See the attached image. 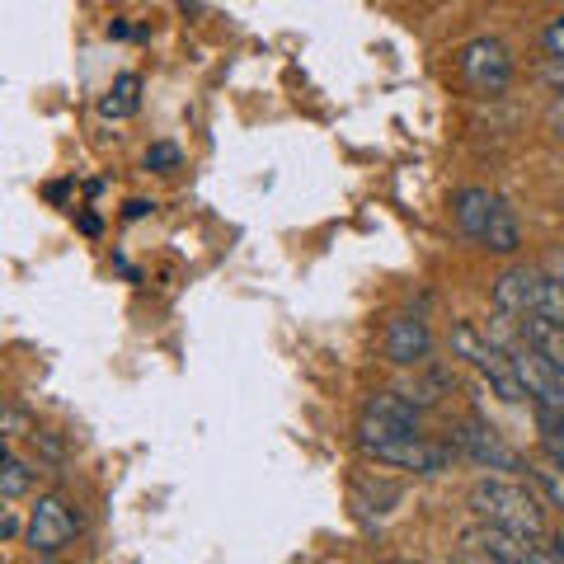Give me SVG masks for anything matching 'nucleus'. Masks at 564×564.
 Wrapping results in <instances>:
<instances>
[{
	"instance_id": "2",
	"label": "nucleus",
	"mask_w": 564,
	"mask_h": 564,
	"mask_svg": "<svg viewBox=\"0 0 564 564\" xmlns=\"http://www.w3.org/2000/svg\"><path fill=\"white\" fill-rule=\"evenodd\" d=\"M452 352L462 362H470L475 372L485 377V386L494 395H499L503 404H518V400H527V391H522V381H518V372H513V358H508V348H499L494 339H485L480 329H475L470 321H462L452 329Z\"/></svg>"
},
{
	"instance_id": "15",
	"label": "nucleus",
	"mask_w": 564,
	"mask_h": 564,
	"mask_svg": "<svg viewBox=\"0 0 564 564\" xmlns=\"http://www.w3.org/2000/svg\"><path fill=\"white\" fill-rule=\"evenodd\" d=\"M137 104H141V76H118L109 85V95L99 99V113L104 118H132Z\"/></svg>"
},
{
	"instance_id": "13",
	"label": "nucleus",
	"mask_w": 564,
	"mask_h": 564,
	"mask_svg": "<svg viewBox=\"0 0 564 564\" xmlns=\"http://www.w3.org/2000/svg\"><path fill=\"white\" fill-rule=\"evenodd\" d=\"M33 485H39V466L24 462L14 447H6V456H0V494L14 503V499H24Z\"/></svg>"
},
{
	"instance_id": "24",
	"label": "nucleus",
	"mask_w": 564,
	"mask_h": 564,
	"mask_svg": "<svg viewBox=\"0 0 564 564\" xmlns=\"http://www.w3.org/2000/svg\"><path fill=\"white\" fill-rule=\"evenodd\" d=\"M151 207H155V203H128V217H147Z\"/></svg>"
},
{
	"instance_id": "16",
	"label": "nucleus",
	"mask_w": 564,
	"mask_h": 564,
	"mask_svg": "<svg viewBox=\"0 0 564 564\" xmlns=\"http://www.w3.org/2000/svg\"><path fill=\"white\" fill-rule=\"evenodd\" d=\"M180 147L174 141H155V147L147 151V170H155V174H170V170H180Z\"/></svg>"
},
{
	"instance_id": "3",
	"label": "nucleus",
	"mask_w": 564,
	"mask_h": 564,
	"mask_svg": "<svg viewBox=\"0 0 564 564\" xmlns=\"http://www.w3.org/2000/svg\"><path fill=\"white\" fill-rule=\"evenodd\" d=\"M80 532V518H76V508H70L62 494H43L39 503L29 508V527H24V545L39 560H52V555H62L70 541H76Z\"/></svg>"
},
{
	"instance_id": "11",
	"label": "nucleus",
	"mask_w": 564,
	"mask_h": 564,
	"mask_svg": "<svg viewBox=\"0 0 564 564\" xmlns=\"http://www.w3.org/2000/svg\"><path fill=\"white\" fill-rule=\"evenodd\" d=\"M518 334H522L527 348H536L541 358L555 367V372H564V325L560 321H545V315H522Z\"/></svg>"
},
{
	"instance_id": "10",
	"label": "nucleus",
	"mask_w": 564,
	"mask_h": 564,
	"mask_svg": "<svg viewBox=\"0 0 564 564\" xmlns=\"http://www.w3.org/2000/svg\"><path fill=\"white\" fill-rule=\"evenodd\" d=\"M462 545H480V551H489L499 564H527V555H532V545L536 541H527V536H513V532H503V527H470V532L462 536Z\"/></svg>"
},
{
	"instance_id": "8",
	"label": "nucleus",
	"mask_w": 564,
	"mask_h": 564,
	"mask_svg": "<svg viewBox=\"0 0 564 564\" xmlns=\"http://www.w3.org/2000/svg\"><path fill=\"white\" fill-rule=\"evenodd\" d=\"M377 462L395 466V470H414V475H437V470H447L452 447H437L429 437H400V443L377 452Z\"/></svg>"
},
{
	"instance_id": "14",
	"label": "nucleus",
	"mask_w": 564,
	"mask_h": 564,
	"mask_svg": "<svg viewBox=\"0 0 564 564\" xmlns=\"http://www.w3.org/2000/svg\"><path fill=\"white\" fill-rule=\"evenodd\" d=\"M480 245L489 254H518V245H522V226L513 217V207L499 203V212H494V221H489V231L480 236Z\"/></svg>"
},
{
	"instance_id": "17",
	"label": "nucleus",
	"mask_w": 564,
	"mask_h": 564,
	"mask_svg": "<svg viewBox=\"0 0 564 564\" xmlns=\"http://www.w3.org/2000/svg\"><path fill=\"white\" fill-rule=\"evenodd\" d=\"M527 564H564V541H560V536L536 541L532 555H527Z\"/></svg>"
},
{
	"instance_id": "1",
	"label": "nucleus",
	"mask_w": 564,
	"mask_h": 564,
	"mask_svg": "<svg viewBox=\"0 0 564 564\" xmlns=\"http://www.w3.org/2000/svg\"><path fill=\"white\" fill-rule=\"evenodd\" d=\"M470 508H475V518L489 527H503V532L527 536V541H545V503L536 499V489L522 480L485 475V480L470 485Z\"/></svg>"
},
{
	"instance_id": "7",
	"label": "nucleus",
	"mask_w": 564,
	"mask_h": 564,
	"mask_svg": "<svg viewBox=\"0 0 564 564\" xmlns=\"http://www.w3.org/2000/svg\"><path fill=\"white\" fill-rule=\"evenodd\" d=\"M429 352H433L429 321H419V315H395V321L386 325V358L395 367H419Z\"/></svg>"
},
{
	"instance_id": "23",
	"label": "nucleus",
	"mask_w": 564,
	"mask_h": 564,
	"mask_svg": "<svg viewBox=\"0 0 564 564\" xmlns=\"http://www.w3.org/2000/svg\"><path fill=\"white\" fill-rule=\"evenodd\" d=\"M24 532V527H20V518H14V513H6V536L14 541V536H20Z\"/></svg>"
},
{
	"instance_id": "9",
	"label": "nucleus",
	"mask_w": 564,
	"mask_h": 564,
	"mask_svg": "<svg viewBox=\"0 0 564 564\" xmlns=\"http://www.w3.org/2000/svg\"><path fill=\"white\" fill-rule=\"evenodd\" d=\"M499 193H489V188H462L452 198V212H456V221H462V231L480 245V236L489 231V221H494V212H499Z\"/></svg>"
},
{
	"instance_id": "21",
	"label": "nucleus",
	"mask_w": 564,
	"mask_h": 564,
	"mask_svg": "<svg viewBox=\"0 0 564 564\" xmlns=\"http://www.w3.org/2000/svg\"><path fill=\"white\" fill-rule=\"evenodd\" d=\"M545 273H551V278L560 282V288H564V250H555L551 259H545Z\"/></svg>"
},
{
	"instance_id": "20",
	"label": "nucleus",
	"mask_w": 564,
	"mask_h": 564,
	"mask_svg": "<svg viewBox=\"0 0 564 564\" xmlns=\"http://www.w3.org/2000/svg\"><path fill=\"white\" fill-rule=\"evenodd\" d=\"M447 564H499V560H494L489 551H480V545H462V551H456Z\"/></svg>"
},
{
	"instance_id": "18",
	"label": "nucleus",
	"mask_w": 564,
	"mask_h": 564,
	"mask_svg": "<svg viewBox=\"0 0 564 564\" xmlns=\"http://www.w3.org/2000/svg\"><path fill=\"white\" fill-rule=\"evenodd\" d=\"M541 43H545V52H551L555 62H564V14H555L551 24H545V33H541Z\"/></svg>"
},
{
	"instance_id": "22",
	"label": "nucleus",
	"mask_w": 564,
	"mask_h": 564,
	"mask_svg": "<svg viewBox=\"0 0 564 564\" xmlns=\"http://www.w3.org/2000/svg\"><path fill=\"white\" fill-rule=\"evenodd\" d=\"M551 128H555V137H564V95L551 104Z\"/></svg>"
},
{
	"instance_id": "4",
	"label": "nucleus",
	"mask_w": 564,
	"mask_h": 564,
	"mask_svg": "<svg viewBox=\"0 0 564 564\" xmlns=\"http://www.w3.org/2000/svg\"><path fill=\"white\" fill-rule=\"evenodd\" d=\"M499 348H508V358H513V372H518V381H522V391L536 400V410L564 414V372H555V367L545 362L536 348H527L522 334H518L513 344H499Z\"/></svg>"
},
{
	"instance_id": "25",
	"label": "nucleus",
	"mask_w": 564,
	"mask_h": 564,
	"mask_svg": "<svg viewBox=\"0 0 564 564\" xmlns=\"http://www.w3.org/2000/svg\"><path fill=\"white\" fill-rule=\"evenodd\" d=\"M39 564H57V560H39Z\"/></svg>"
},
{
	"instance_id": "6",
	"label": "nucleus",
	"mask_w": 564,
	"mask_h": 564,
	"mask_svg": "<svg viewBox=\"0 0 564 564\" xmlns=\"http://www.w3.org/2000/svg\"><path fill=\"white\" fill-rule=\"evenodd\" d=\"M456 452L462 456H470L475 466H485V470H499V475H508V480H518V475L527 470V462L503 443L494 429H485V423H475V419H466L462 429H456Z\"/></svg>"
},
{
	"instance_id": "19",
	"label": "nucleus",
	"mask_w": 564,
	"mask_h": 564,
	"mask_svg": "<svg viewBox=\"0 0 564 564\" xmlns=\"http://www.w3.org/2000/svg\"><path fill=\"white\" fill-rule=\"evenodd\" d=\"M24 433H39V429L29 423V414L20 410V404H10V410H6V437L14 443V437H24Z\"/></svg>"
},
{
	"instance_id": "5",
	"label": "nucleus",
	"mask_w": 564,
	"mask_h": 564,
	"mask_svg": "<svg viewBox=\"0 0 564 564\" xmlns=\"http://www.w3.org/2000/svg\"><path fill=\"white\" fill-rule=\"evenodd\" d=\"M456 62H462V76L480 95H503L508 80H513V57H508V47L499 39H470Z\"/></svg>"
},
{
	"instance_id": "12",
	"label": "nucleus",
	"mask_w": 564,
	"mask_h": 564,
	"mask_svg": "<svg viewBox=\"0 0 564 564\" xmlns=\"http://www.w3.org/2000/svg\"><path fill=\"white\" fill-rule=\"evenodd\" d=\"M362 414H377V419H391V423H400V429H414V433H423V410L419 404L404 395V391H377L372 400L362 404Z\"/></svg>"
}]
</instances>
